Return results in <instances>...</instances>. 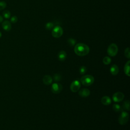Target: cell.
Returning a JSON list of instances; mask_svg holds the SVG:
<instances>
[{
  "mask_svg": "<svg viewBox=\"0 0 130 130\" xmlns=\"http://www.w3.org/2000/svg\"><path fill=\"white\" fill-rule=\"evenodd\" d=\"M68 43L71 46H73L76 44V40L73 38H69L68 40Z\"/></svg>",
  "mask_w": 130,
  "mask_h": 130,
  "instance_id": "obj_21",
  "label": "cell"
},
{
  "mask_svg": "<svg viewBox=\"0 0 130 130\" xmlns=\"http://www.w3.org/2000/svg\"><path fill=\"white\" fill-rule=\"evenodd\" d=\"M113 109L116 112H119L122 111V108L121 107V106L117 104H114L113 105Z\"/></svg>",
  "mask_w": 130,
  "mask_h": 130,
  "instance_id": "obj_16",
  "label": "cell"
},
{
  "mask_svg": "<svg viewBox=\"0 0 130 130\" xmlns=\"http://www.w3.org/2000/svg\"><path fill=\"white\" fill-rule=\"evenodd\" d=\"M130 61H129L125 65V68H124V71L126 75L130 77Z\"/></svg>",
  "mask_w": 130,
  "mask_h": 130,
  "instance_id": "obj_15",
  "label": "cell"
},
{
  "mask_svg": "<svg viewBox=\"0 0 130 130\" xmlns=\"http://www.w3.org/2000/svg\"><path fill=\"white\" fill-rule=\"evenodd\" d=\"M3 21V18L1 15H0V23L2 22Z\"/></svg>",
  "mask_w": 130,
  "mask_h": 130,
  "instance_id": "obj_27",
  "label": "cell"
},
{
  "mask_svg": "<svg viewBox=\"0 0 130 130\" xmlns=\"http://www.w3.org/2000/svg\"><path fill=\"white\" fill-rule=\"evenodd\" d=\"M101 102L103 105L107 106L111 103V100L108 96H104L101 99Z\"/></svg>",
  "mask_w": 130,
  "mask_h": 130,
  "instance_id": "obj_14",
  "label": "cell"
},
{
  "mask_svg": "<svg viewBox=\"0 0 130 130\" xmlns=\"http://www.w3.org/2000/svg\"><path fill=\"white\" fill-rule=\"evenodd\" d=\"M53 79L55 81H60L62 80V76L60 74H55L53 76Z\"/></svg>",
  "mask_w": 130,
  "mask_h": 130,
  "instance_id": "obj_23",
  "label": "cell"
},
{
  "mask_svg": "<svg viewBox=\"0 0 130 130\" xmlns=\"http://www.w3.org/2000/svg\"><path fill=\"white\" fill-rule=\"evenodd\" d=\"M125 56L126 57H127L128 58H130V48L129 47H128L125 51Z\"/></svg>",
  "mask_w": 130,
  "mask_h": 130,
  "instance_id": "obj_25",
  "label": "cell"
},
{
  "mask_svg": "<svg viewBox=\"0 0 130 130\" xmlns=\"http://www.w3.org/2000/svg\"><path fill=\"white\" fill-rule=\"evenodd\" d=\"M94 77L90 75H84L80 79V81L81 84L86 87H88L91 85L94 82Z\"/></svg>",
  "mask_w": 130,
  "mask_h": 130,
  "instance_id": "obj_2",
  "label": "cell"
},
{
  "mask_svg": "<svg viewBox=\"0 0 130 130\" xmlns=\"http://www.w3.org/2000/svg\"><path fill=\"white\" fill-rule=\"evenodd\" d=\"M58 58L60 61H64L67 57V53L64 50H61L58 54Z\"/></svg>",
  "mask_w": 130,
  "mask_h": 130,
  "instance_id": "obj_13",
  "label": "cell"
},
{
  "mask_svg": "<svg viewBox=\"0 0 130 130\" xmlns=\"http://www.w3.org/2000/svg\"><path fill=\"white\" fill-rule=\"evenodd\" d=\"M81 87L80 82L78 80H75L72 82L70 86V89L73 92H76L79 90Z\"/></svg>",
  "mask_w": 130,
  "mask_h": 130,
  "instance_id": "obj_8",
  "label": "cell"
},
{
  "mask_svg": "<svg viewBox=\"0 0 130 130\" xmlns=\"http://www.w3.org/2000/svg\"><path fill=\"white\" fill-rule=\"evenodd\" d=\"M90 90L87 88H82L79 91V95L82 97H87L90 95Z\"/></svg>",
  "mask_w": 130,
  "mask_h": 130,
  "instance_id": "obj_9",
  "label": "cell"
},
{
  "mask_svg": "<svg viewBox=\"0 0 130 130\" xmlns=\"http://www.w3.org/2000/svg\"><path fill=\"white\" fill-rule=\"evenodd\" d=\"M2 33L1 32H0V38L2 37Z\"/></svg>",
  "mask_w": 130,
  "mask_h": 130,
  "instance_id": "obj_28",
  "label": "cell"
},
{
  "mask_svg": "<svg viewBox=\"0 0 130 130\" xmlns=\"http://www.w3.org/2000/svg\"><path fill=\"white\" fill-rule=\"evenodd\" d=\"M125 96L122 92H117L113 94L112 99L115 102H120L124 99Z\"/></svg>",
  "mask_w": 130,
  "mask_h": 130,
  "instance_id": "obj_6",
  "label": "cell"
},
{
  "mask_svg": "<svg viewBox=\"0 0 130 130\" xmlns=\"http://www.w3.org/2000/svg\"><path fill=\"white\" fill-rule=\"evenodd\" d=\"M3 29L6 31H9L11 30V25L10 21L8 20H5L3 22L2 25Z\"/></svg>",
  "mask_w": 130,
  "mask_h": 130,
  "instance_id": "obj_10",
  "label": "cell"
},
{
  "mask_svg": "<svg viewBox=\"0 0 130 130\" xmlns=\"http://www.w3.org/2000/svg\"><path fill=\"white\" fill-rule=\"evenodd\" d=\"M103 63L106 65H108L109 64H110L111 62V59L110 58V57H108V56H105L103 60Z\"/></svg>",
  "mask_w": 130,
  "mask_h": 130,
  "instance_id": "obj_17",
  "label": "cell"
},
{
  "mask_svg": "<svg viewBox=\"0 0 130 130\" xmlns=\"http://www.w3.org/2000/svg\"><path fill=\"white\" fill-rule=\"evenodd\" d=\"M17 20H18V18L16 16H12L11 18V19H10V21L13 23H16L17 21Z\"/></svg>",
  "mask_w": 130,
  "mask_h": 130,
  "instance_id": "obj_26",
  "label": "cell"
},
{
  "mask_svg": "<svg viewBox=\"0 0 130 130\" xmlns=\"http://www.w3.org/2000/svg\"><path fill=\"white\" fill-rule=\"evenodd\" d=\"M118 51V47L115 43L111 44L107 49V53L110 56H115L117 54Z\"/></svg>",
  "mask_w": 130,
  "mask_h": 130,
  "instance_id": "obj_3",
  "label": "cell"
},
{
  "mask_svg": "<svg viewBox=\"0 0 130 130\" xmlns=\"http://www.w3.org/2000/svg\"><path fill=\"white\" fill-rule=\"evenodd\" d=\"M110 71L112 75H116L119 72V67L116 65H112L110 69Z\"/></svg>",
  "mask_w": 130,
  "mask_h": 130,
  "instance_id": "obj_12",
  "label": "cell"
},
{
  "mask_svg": "<svg viewBox=\"0 0 130 130\" xmlns=\"http://www.w3.org/2000/svg\"><path fill=\"white\" fill-rule=\"evenodd\" d=\"M7 6V4L4 1H1L0 2V11H2V10L4 9Z\"/></svg>",
  "mask_w": 130,
  "mask_h": 130,
  "instance_id": "obj_24",
  "label": "cell"
},
{
  "mask_svg": "<svg viewBox=\"0 0 130 130\" xmlns=\"http://www.w3.org/2000/svg\"><path fill=\"white\" fill-rule=\"evenodd\" d=\"M123 107L124 109L127 110H130V101L129 100L126 101L123 105Z\"/></svg>",
  "mask_w": 130,
  "mask_h": 130,
  "instance_id": "obj_18",
  "label": "cell"
},
{
  "mask_svg": "<svg viewBox=\"0 0 130 130\" xmlns=\"http://www.w3.org/2000/svg\"><path fill=\"white\" fill-rule=\"evenodd\" d=\"M89 47L84 43L77 44L74 47V52L78 56H84L87 55L89 52Z\"/></svg>",
  "mask_w": 130,
  "mask_h": 130,
  "instance_id": "obj_1",
  "label": "cell"
},
{
  "mask_svg": "<svg viewBox=\"0 0 130 130\" xmlns=\"http://www.w3.org/2000/svg\"><path fill=\"white\" fill-rule=\"evenodd\" d=\"M54 27L53 23L52 22H48L45 25V28L47 30H51Z\"/></svg>",
  "mask_w": 130,
  "mask_h": 130,
  "instance_id": "obj_20",
  "label": "cell"
},
{
  "mask_svg": "<svg viewBox=\"0 0 130 130\" xmlns=\"http://www.w3.org/2000/svg\"><path fill=\"white\" fill-rule=\"evenodd\" d=\"M3 16L6 19H9L10 18L11 13L9 10H5L3 12Z\"/></svg>",
  "mask_w": 130,
  "mask_h": 130,
  "instance_id": "obj_19",
  "label": "cell"
},
{
  "mask_svg": "<svg viewBox=\"0 0 130 130\" xmlns=\"http://www.w3.org/2000/svg\"><path fill=\"white\" fill-rule=\"evenodd\" d=\"M63 34V30L60 26L55 27L52 31V36L55 38H58L62 37Z\"/></svg>",
  "mask_w": 130,
  "mask_h": 130,
  "instance_id": "obj_4",
  "label": "cell"
},
{
  "mask_svg": "<svg viewBox=\"0 0 130 130\" xmlns=\"http://www.w3.org/2000/svg\"><path fill=\"white\" fill-rule=\"evenodd\" d=\"M63 89V86L58 83H54L52 85L51 91L55 94H58L60 93Z\"/></svg>",
  "mask_w": 130,
  "mask_h": 130,
  "instance_id": "obj_7",
  "label": "cell"
},
{
  "mask_svg": "<svg viewBox=\"0 0 130 130\" xmlns=\"http://www.w3.org/2000/svg\"><path fill=\"white\" fill-rule=\"evenodd\" d=\"M129 116L128 113L124 111H122L119 118V122L121 125H126L129 121Z\"/></svg>",
  "mask_w": 130,
  "mask_h": 130,
  "instance_id": "obj_5",
  "label": "cell"
},
{
  "mask_svg": "<svg viewBox=\"0 0 130 130\" xmlns=\"http://www.w3.org/2000/svg\"><path fill=\"white\" fill-rule=\"evenodd\" d=\"M43 83L46 85H50L52 84V77L48 75H46L44 76L43 78Z\"/></svg>",
  "mask_w": 130,
  "mask_h": 130,
  "instance_id": "obj_11",
  "label": "cell"
},
{
  "mask_svg": "<svg viewBox=\"0 0 130 130\" xmlns=\"http://www.w3.org/2000/svg\"><path fill=\"white\" fill-rule=\"evenodd\" d=\"M87 69L85 66H82L80 68V69H79L80 74L81 75H84L87 72Z\"/></svg>",
  "mask_w": 130,
  "mask_h": 130,
  "instance_id": "obj_22",
  "label": "cell"
}]
</instances>
